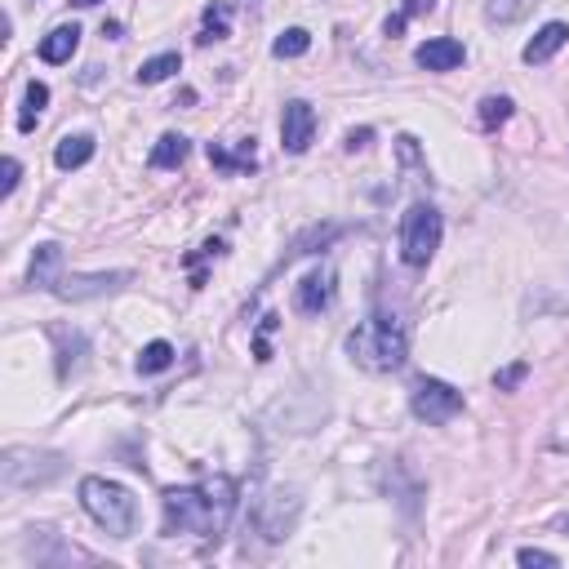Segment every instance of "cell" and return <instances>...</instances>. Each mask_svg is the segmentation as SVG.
Returning a JSON list of instances; mask_svg holds the SVG:
<instances>
[{"label": "cell", "instance_id": "28", "mask_svg": "<svg viewBox=\"0 0 569 569\" xmlns=\"http://www.w3.org/2000/svg\"><path fill=\"white\" fill-rule=\"evenodd\" d=\"M18 174H23V165H18L14 156H5V183H0V192H5V196L18 187Z\"/></svg>", "mask_w": 569, "mask_h": 569}, {"label": "cell", "instance_id": "14", "mask_svg": "<svg viewBox=\"0 0 569 569\" xmlns=\"http://www.w3.org/2000/svg\"><path fill=\"white\" fill-rule=\"evenodd\" d=\"M209 165L223 169V174H241V169H254L258 156H254V138H245L236 152H227L223 143H209Z\"/></svg>", "mask_w": 569, "mask_h": 569}, {"label": "cell", "instance_id": "7", "mask_svg": "<svg viewBox=\"0 0 569 569\" xmlns=\"http://www.w3.org/2000/svg\"><path fill=\"white\" fill-rule=\"evenodd\" d=\"M298 512H303V498H298V494H285V489H276V494H267L263 503H258L254 525H258V534H263L267 543H281V538H289V529H294Z\"/></svg>", "mask_w": 569, "mask_h": 569}, {"label": "cell", "instance_id": "21", "mask_svg": "<svg viewBox=\"0 0 569 569\" xmlns=\"http://www.w3.org/2000/svg\"><path fill=\"white\" fill-rule=\"evenodd\" d=\"M169 365H174V347H169L165 338H156V343H147L143 352H138V374H161Z\"/></svg>", "mask_w": 569, "mask_h": 569}, {"label": "cell", "instance_id": "13", "mask_svg": "<svg viewBox=\"0 0 569 569\" xmlns=\"http://www.w3.org/2000/svg\"><path fill=\"white\" fill-rule=\"evenodd\" d=\"M58 267H63V245H41L36 249V258H32V272H27V285L32 289H54V281L63 272H58Z\"/></svg>", "mask_w": 569, "mask_h": 569}, {"label": "cell", "instance_id": "32", "mask_svg": "<svg viewBox=\"0 0 569 569\" xmlns=\"http://www.w3.org/2000/svg\"><path fill=\"white\" fill-rule=\"evenodd\" d=\"M72 5H76V9H89V5H98V0H72Z\"/></svg>", "mask_w": 569, "mask_h": 569}, {"label": "cell", "instance_id": "6", "mask_svg": "<svg viewBox=\"0 0 569 569\" xmlns=\"http://www.w3.org/2000/svg\"><path fill=\"white\" fill-rule=\"evenodd\" d=\"M409 409H414L418 423L441 427V423H449V418L463 414V392L441 383V378H418L414 392H409Z\"/></svg>", "mask_w": 569, "mask_h": 569}, {"label": "cell", "instance_id": "8", "mask_svg": "<svg viewBox=\"0 0 569 569\" xmlns=\"http://www.w3.org/2000/svg\"><path fill=\"white\" fill-rule=\"evenodd\" d=\"M129 281V272H94V276H76V272H63L54 281V294L67 298V303H85V298H103L112 289H121Z\"/></svg>", "mask_w": 569, "mask_h": 569}, {"label": "cell", "instance_id": "16", "mask_svg": "<svg viewBox=\"0 0 569 569\" xmlns=\"http://www.w3.org/2000/svg\"><path fill=\"white\" fill-rule=\"evenodd\" d=\"M89 156H94V138L89 134H67L63 143H58V152H54V165L58 169H81V165H89Z\"/></svg>", "mask_w": 569, "mask_h": 569}, {"label": "cell", "instance_id": "9", "mask_svg": "<svg viewBox=\"0 0 569 569\" xmlns=\"http://www.w3.org/2000/svg\"><path fill=\"white\" fill-rule=\"evenodd\" d=\"M316 138V112L312 103H303V98H294V103H285L281 112V147L289 156H303L307 147H312Z\"/></svg>", "mask_w": 569, "mask_h": 569}, {"label": "cell", "instance_id": "2", "mask_svg": "<svg viewBox=\"0 0 569 569\" xmlns=\"http://www.w3.org/2000/svg\"><path fill=\"white\" fill-rule=\"evenodd\" d=\"M347 356H352V365H361L365 374H392L409 356V334L396 316L374 312L347 334Z\"/></svg>", "mask_w": 569, "mask_h": 569}, {"label": "cell", "instance_id": "24", "mask_svg": "<svg viewBox=\"0 0 569 569\" xmlns=\"http://www.w3.org/2000/svg\"><path fill=\"white\" fill-rule=\"evenodd\" d=\"M512 98H507V94H489L485 98V103H481V125L485 129H498V125H503V121H512Z\"/></svg>", "mask_w": 569, "mask_h": 569}, {"label": "cell", "instance_id": "5", "mask_svg": "<svg viewBox=\"0 0 569 569\" xmlns=\"http://www.w3.org/2000/svg\"><path fill=\"white\" fill-rule=\"evenodd\" d=\"M63 476V458L49 454V449H27V445H14L0 454V481L5 489H36V485H49Z\"/></svg>", "mask_w": 569, "mask_h": 569}, {"label": "cell", "instance_id": "20", "mask_svg": "<svg viewBox=\"0 0 569 569\" xmlns=\"http://www.w3.org/2000/svg\"><path fill=\"white\" fill-rule=\"evenodd\" d=\"M183 67V58L178 54H156V58H147L143 67H138V85H161V81H169V76Z\"/></svg>", "mask_w": 569, "mask_h": 569}, {"label": "cell", "instance_id": "15", "mask_svg": "<svg viewBox=\"0 0 569 569\" xmlns=\"http://www.w3.org/2000/svg\"><path fill=\"white\" fill-rule=\"evenodd\" d=\"M76 45H81V27H54L41 41V58L45 63H72Z\"/></svg>", "mask_w": 569, "mask_h": 569}, {"label": "cell", "instance_id": "27", "mask_svg": "<svg viewBox=\"0 0 569 569\" xmlns=\"http://www.w3.org/2000/svg\"><path fill=\"white\" fill-rule=\"evenodd\" d=\"M516 561H521V565H543V569H556V565H561L552 552H543V547H521V552H516Z\"/></svg>", "mask_w": 569, "mask_h": 569}, {"label": "cell", "instance_id": "25", "mask_svg": "<svg viewBox=\"0 0 569 569\" xmlns=\"http://www.w3.org/2000/svg\"><path fill=\"white\" fill-rule=\"evenodd\" d=\"M418 14H432V0H405V5H401V14H392V18H387V23H383V32L396 41V36H401L405 27H409V18H418Z\"/></svg>", "mask_w": 569, "mask_h": 569}, {"label": "cell", "instance_id": "4", "mask_svg": "<svg viewBox=\"0 0 569 569\" xmlns=\"http://www.w3.org/2000/svg\"><path fill=\"white\" fill-rule=\"evenodd\" d=\"M441 232H445L441 209L427 205V201L409 205L405 218H401V258L409 267H427L432 263V254L441 249Z\"/></svg>", "mask_w": 569, "mask_h": 569}, {"label": "cell", "instance_id": "29", "mask_svg": "<svg viewBox=\"0 0 569 569\" xmlns=\"http://www.w3.org/2000/svg\"><path fill=\"white\" fill-rule=\"evenodd\" d=\"M334 236H338V227H316V232H312V241H334ZM303 245H307V241H298V245H294V254H307Z\"/></svg>", "mask_w": 569, "mask_h": 569}, {"label": "cell", "instance_id": "30", "mask_svg": "<svg viewBox=\"0 0 569 569\" xmlns=\"http://www.w3.org/2000/svg\"><path fill=\"white\" fill-rule=\"evenodd\" d=\"M369 138H374V129H352V134H347V152H356V147H365Z\"/></svg>", "mask_w": 569, "mask_h": 569}, {"label": "cell", "instance_id": "10", "mask_svg": "<svg viewBox=\"0 0 569 569\" xmlns=\"http://www.w3.org/2000/svg\"><path fill=\"white\" fill-rule=\"evenodd\" d=\"M467 49L463 41H454V36H432L427 45H418L414 63L423 67V72H454V67H463Z\"/></svg>", "mask_w": 569, "mask_h": 569}, {"label": "cell", "instance_id": "3", "mask_svg": "<svg viewBox=\"0 0 569 569\" xmlns=\"http://www.w3.org/2000/svg\"><path fill=\"white\" fill-rule=\"evenodd\" d=\"M81 507L112 538H129L138 529V498L129 494L125 485L107 481V476H85L81 481Z\"/></svg>", "mask_w": 569, "mask_h": 569}, {"label": "cell", "instance_id": "17", "mask_svg": "<svg viewBox=\"0 0 569 569\" xmlns=\"http://www.w3.org/2000/svg\"><path fill=\"white\" fill-rule=\"evenodd\" d=\"M192 156V143L183 134H161V143L152 147V169H178Z\"/></svg>", "mask_w": 569, "mask_h": 569}, {"label": "cell", "instance_id": "12", "mask_svg": "<svg viewBox=\"0 0 569 569\" xmlns=\"http://www.w3.org/2000/svg\"><path fill=\"white\" fill-rule=\"evenodd\" d=\"M569 41V27L565 23H547V27H538V36H534V41H529L525 45V63L529 67H538V63H547V58H556V54H561V45Z\"/></svg>", "mask_w": 569, "mask_h": 569}, {"label": "cell", "instance_id": "31", "mask_svg": "<svg viewBox=\"0 0 569 569\" xmlns=\"http://www.w3.org/2000/svg\"><path fill=\"white\" fill-rule=\"evenodd\" d=\"M556 529H561V534L569 538V516H561V521H556Z\"/></svg>", "mask_w": 569, "mask_h": 569}, {"label": "cell", "instance_id": "26", "mask_svg": "<svg viewBox=\"0 0 569 569\" xmlns=\"http://www.w3.org/2000/svg\"><path fill=\"white\" fill-rule=\"evenodd\" d=\"M525 374H529V365H525V361H516V365H507L503 374H494V387H498V392H512V387L521 383Z\"/></svg>", "mask_w": 569, "mask_h": 569}, {"label": "cell", "instance_id": "11", "mask_svg": "<svg viewBox=\"0 0 569 569\" xmlns=\"http://www.w3.org/2000/svg\"><path fill=\"white\" fill-rule=\"evenodd\" d=\"M329 298H334V276L325 272H312V276H303V281H298V289H294V307L303 316H321L325 307H329Z\"/></svg>", "mask_w": 569, "mask_h": 569}, {"label": "cell", "instance_id": "19", "mask_svg": "<svg viewBox=\"0 0 569 569\" xmlns=\"http://www.w3.org/2000/svg\"><path fill=\"white\" fill-rule=\"evenodd\" d=\"M534 5L538 0H485V18L498 27H507V23H521Z\"/></svg>", "mask_w": 569, "mask_h": 569}, {"label": "cell", "instance_id": "1", "mask_svg": "<svg viewBox=\"0 0 569 569\" xmlns=\"http://www.w3.org/2000/svg\"><path fill=\"white\" fill-rule=\"evenodd\" d=\"M241 485L232 476H209L201 485L165 489V534H201L218 538L236 512Z\"/></svg>", "mask_w": 569, "mask_h": 569}, {"label": "cell", "instance_id": "23", "mask_svg": "<svg viewBox=\"0 0 569 569\" xmlns=\"http://www.w3.org/2000/svg\"><path fill=\"white\" fill-rule=\"evenodd\" d=\"M307 49H312V36H307L303 27H289V32H281V36L272 41V54H276V58H303Z\"/></svg>", "mask_w": 569, "mask_h": 569}, {"label": "cell", "instance_id": "22", "mask_svg": "<svg viewBox=\"0 0 569 569\" xmlns=\"http://www.w3.org/2000/svg\"><path fill=\"white\" fill-rule=\"evenodd\" d=\"M227 23H232V9H227V5H209L205 9V27H201V36H196V41H201V45L227 41Z\"/></svg>", "mask_w": 569, "mask_h": 569}, {"label": "cell", "instance_id": "18", "mask_svg": "<svg viewBox=\"0 0 569 569\" xmlns=\"http://www.w3.org/2000/svg\"><path fill=\"white\" fill-rule=\"evenodd\" d=\"M45 107H49V85H45V81H27V98H23V116H18V129H23V134H32Z\"/></svg>", "mask_w": 569, "mask_h": 569}]
</instances>
